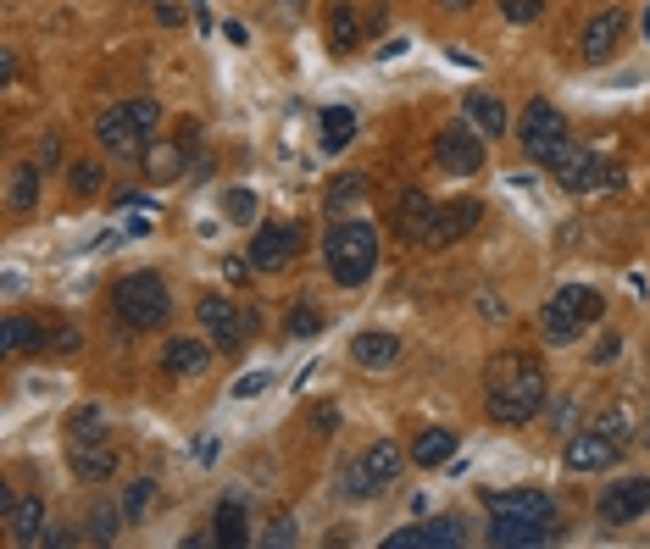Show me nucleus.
Masks as SVG:
<instances>
[{"label": "nucleus", "mask_w": 650, "mask_h": 549, "mask_svg": "<svg viewBox=\"0 0 650 549\" xmlns=\"http://www.w3.org/2000/svg\"><path fill=\"white\" fill-rule=\"evenodd\" d=\"M617 455H623V444L606 439L601 427H578V434H567V444H562V466L567 472H612Z\"/></svg>", "instance_id": "obj_14"}, {"label": "nucleus", "mask_w": 650, "mask_h": 549, "mask_svg": "<svg viewBox=\"0 0 650 549\" xmlns=\"http://www.w3.org/2000/svg\"><path fill=\"white\" fill-rule=\"evenodd\" d=\"M156 23L161 28H184V7L179 0H156Z\"/></svg>", "instance_id": "obj_48"}, {"label": "nucleus", "mask_w": 650, "mask_h": 549, "mask_svg": "<svg viewBox=\"0 0 650 549\" xmlns=\"http://www.w3.org/2000/svg\"><path fill=\"white\" fill-rule=\"evenodd\" d=\"M551 172H556V183H562L567 195H589V190H612V183H623V172H617L606 156H595V150L578 145V139L556 156Z\"/></svg>", "instance_id": "obj_9"}, {"label": "nucleus", "mask_w": 650, "mask_h": 549, "mask_svg": "<svg viewBox=\"0 0 650 549\" xmlns=\"http://www.w3.org/2000/svg\"><path fill=\"white\" fill-rule=\"evenodd\" d=\"M434 200L423 195V190H400V200H395V233L400 239H418L423 244V233H429V222H434Z\"/></svg>", "instance_id": "obj_28"}, {"label": "nucleus", "mask_w": 650, "mask_h": 549, "mask_svg": "<svg viewBox=\"0 0 650 549\" xmlns=\"http://www.w3.org/2000/svg\"><path fill=\"white\" fill-rule=\"evenodd\" d=\"M368 195V178L362 172H339L334 183H328V195H323V211L328 217H345V206H357Z\"/></svg>", "instance_id": "obj_33"}, {"label": "nucleus", "mask_w": 650, "mask_h": 549, "mask_svg": "<svg viewBox=\"0 0 650 549\" xmlns=\"http://www.w3.org/2000/svg\"><path fill=\"white\" fill-rule=\"evenodd\" d=\"M89 544H117V533L129 527V516H123V500H100L95 511H89Z\"/></svg>", "instance_id": "obj_32"}, {"label": "nucleus", "mask_w": 650, "mask_h": 549, "mask_svg": "<svg viewBox=\"0 0 650 549\" xmlns=\"http://www.w3.org/2000/svg\"><path fill=\"white\" fill-rule=\"evenodd\" d=\"M301 244H306V233L294 228V222H262V228L251 233L245 261H251L256 272H289L294 261H301Z\"/></svg>", "instance_id": "obj_10"}, {"label": "nucleus", "mask_w": 650, "mask_h": 549, "mask_svg": "<svg viewBox=\"0 0 650 549\" xmlns=\"http://www.w3.org/2000/svg\"><path fill=\"white\" fill-rule=\"evenodd\" d=\"M362 39H368V17L350 7V0H339V7L328 12V45L339 56H350V50H362Z\"/></svg>", "instance_id": "obj_29"}, {"label": "nucleus", "mask_w": 650, "mask_h": 549, "mask_svg": "<svg viewBox=\"0 0 650 549\" xmlns=\"http://www.w3.org/2000/svg\"><path fill=\"white\" fill-rule=\"evenodd\" d=\"M212 538H217L222 549H245V544H251V511H245L240 495L217 500V511H212Z\"/></svg>", "instance_id": "obj_27"}, {"label": "nucleus", "mask_w": 650, "mask_h": 549, "mask_svg": "<svg viewBox=\"0 0 650 549\" xmlns=\"http://www.w3.org/2000/svg\"><path fill=\"white\" fill-rule=\"evenodd\" d=\"M0 84H17V50H0Z\"/></svg>", "instance_id": "obj_52"}, {"label": "nucleus", "mask_w": 650, "mask_h": 549, "mask_svg": "<svg viewBox=\"0 0 650 549\" xmlns=\"http://www.w3.org/2000/svg\"><path fill=\"white\" fill-rule=\"evenodd\" d=\"M479 217H484V206H479V200L440 206V211H434V222H429V233H423V244H429V251H445V244H456V239H467L472 228H479Z\"/></svg>", "instance_id": "obj_19"}, {"label": "nucleus", "mask_w": 650, "mask_h": 549, "mask_svg": "<svg viewBox=\"0 0 650 549\" xmlns=\"http://www.w3.org/2000/svg\"><path fill=\"white\" fill-rule=\"evenodd\" d=\"M406 455H411V466L440 472V466L456 455V434H450V427H423V434H418V444H411Z\"/></svg>", "instance_id": "obj_30"}, {"label": "nucleus", "mask_w": 650, "mask_h": 549, "mask_svg": "<svg viewBox=\"0 0 650 549\" xmlns=\"http://www.w3.org/2000/svg\"><path fill=\"white\" fill-rule=\"evenodd\" d=\"M540 12H545V0H501L506 23H540Z\"/></svg>", "instance_id": "obj_43"}, {"label": "nucleus", "mask_w": 650, "mask_h": 549, "mask_svg": "<svg viewBox=\"0 0 650 549\" xmlns=\"http://www.w3.org/2000/svg\"><path fill=\"white\" fill-rule=\"evenodd\" d=\"M645 450H650V416H645Z\"/></svg>", "instance_id": "obj_55"}, {"label": "nucleus", "mask_w": 650, "mask_h": 549, "mask_svg": "<svg viewBox=\"0 0 650 549\" xmlns=\"http://www.w3.org/2000/svg\"><path fill=\"white\" fill-rule=\"evenodd\" d=\"M472 7V0H445V12H467Z\"/></svg>", "instance_id": "obj_54"}, {"label": "nucleus", "mask_w": 650, "mask_h": 549, "mask_svg": "<svg viewBox=\"0 0 650 549\" xmlns=\"http://www.w3.org/2000/svg\"><path fill=\"white\" fill-rule=\"evenodd\" d=\"M545 405H551V378L534 355H522V350L490 355V366H484V416L495 427H528Z\"/></svg>", "instance_id": "obj_1"}, {"label": "nucleus", "mask_w": 650, "mask_h": 549, "mask_svg": "<svg viewBox=\"0 0 650 549\" xmlns=\"http://www.w3.org/2000/svg\"><path fill=\"white\" fill-rule=\"evenodd\" d=\"M284 328H289V339H317V333L328 328V317H323V305H317V300H306V294H301Z\"/></svg>", "instance_id": "obj_35"}, {"label": "nucleus", "mask_w": 650, "mask_h": 549, "mask_svg": "<svg viewBox=\"0 0 650 549\" xmlns=\"http://www.w3.org/2000/svg\"><path fill=\"white\" fill-rule=\"evenodd\" d=\"M151 500H156V477H134V483L123 488V516H129V527H140V522H145Z\"/></svg>", "instance_id": "obj_37"}, {"label": "nucleus", "mask_w": 650, "mask_h": 549, "mask_svg": "<svg viewBox=\"0 0 650 549\" xmlns=\"http://www.w3.org/2000/svg\"><path fill=\"white\" fill-rule=\"evenodd\" d=\"M89 538V527H79V522H56L50 533H45V549H73V544H84Z\"/></svg>", "instance_id": "obj_42"}, {"label": "nucleus", "mask_w": 650, "mask_h": 549, "mask_svg": "<svg viewBox=\"0 0 650 549\" xmlns=\"http://www.w3.org/2000/svg\"><path fill=\"white\" fill-rule=\"evenodd\" d=\"M267 389H273V373H251V378L233 383V400H256V394H267Z\"/></svg>", "instance_id": "obj_45"}, {"label": "nucleus", "mask_w": 650, "mask_h": 549, "mask_svg": "<svg viewBox=\"0 0 650 549\" xmlns=\"http://www.w3.org/2000/svg\"><path fill=\"white\" fill-rule=\"evenodd\" d=\"M645 39H650V7H645Z\"/></svg>", "instance_id": "obj_56"}, {"label": "nucleus", "mask_w": 650, "mask_h": 549, "mask_svg": "<svg viewBox=\"0 0 650 549\" xmlns=\"http://www.w3.org/2000/svg\"><path fill=\"white\" fill-rule=\"evenodd\" d=\"M140 172H145V183H179L190 172V150L179 139H151L140 156Z\"/></svg>", "instance_id": "obj_24"}, {"label": "nucleus", "mask_w": 650, "mask_h": 549, "mask_svg": "<svg viewBox=\"0 0 650 549\" xmlns=\"http://www.w3.org/2000/svg\"><path fill=\"white\" fill-rule=\"evenodd\" d=\"M400 339L395 333H384V328H368V333H357L350 339V361L362 366V373H389V366H400Z\"/></svg>", "instance_id": "obj_23"}, {"label": "nucleus", "mask_w": 650, "mask_h": 549, "mask_svg": "<svg viewBox=\"0 0 650 549\" xmlns=\"http://www.w3.org/2000/svg\"><path fill=\"white\" fill-rule=\"evenodd\" d=\"M184 178H190V183H206V178H212V156H201V150H195V156H190V172H184Z\"/></svg>", "instance_id": "obj_51"}, {"label": "nucleus", "mask_w": 650, "mask_h": 549, "mask_svg": "<svg viewBox=\"0 0 650 549\" xmlns=\"http://www.w3.org/2000/svg\"><path fill=\"white\" fill-rule=\"evenodd\" d=\"M517 145H522V156L534 161V167H556V156L573 145L562 106H556V100H545V95L528 100V106L517 111Z\"/></svg>", "instance_id": "obj_6"}, {"label": "nucleus", "mask_w": 650, "mask_h": 549, "mask_svg": "<svg viewBox=\"0 0 650 549\" xmlns=\"http://www.w3.org/2000/svg\"><path fill=\"white\" fill-rule=\"evenodd\" d=\"M195 23H201V34H212V12H206V0H195Z\"/></svg>", "instance_id": "obj_53"}, {"label": "nucleus", "mask_w": 650, "mask_h": 549, "mask_svg": "<svg viewBox=\"0 0 650 549\" xmlns=\"http://www.w3.org/2000/svg\"><path fill=\"white\" fill-rule=\"evenodd\" d=\"M262 544H273V549H289V544H301V527H294V516H289V511L267 516V527H262Z\"/></svg>", "instance_id": "obj_38"}, {"label": "nucleus", "mask_w": 650, "mask_h": 549, "mask_svg": "<svg viewBox=\"0 0 650 549\" xmlns=\"http://www.w3.org/2000/svg\"><path fill=\"white\" fill-rule=\"evenodd\" d=\"M0 527H7V544H17V549H28V544H45V500L39 495H17L12 500V511L0 516Z\"/></svg>", "instance_id": "obj_22"}, {"label": "nucleus", "mask_w": 650, "mask_h": 549, "mask_svg": "<svg viewBox=\"0 0 650 549\" xmlns=\"http://www.w3.org/2000/svg\"><path fill=\"white\" fill-rule=\"evenodd\" d=\"M312 427H317L323 439H334V434H339V411H334V405H323V411L312 416Z\"/></svg>", "instance_id": "obj_50"}, {"label": "nucleus", "mask_w": 650, "mask_h": 549, "mask_svg": "<svg viewBox=\"0 0 650 549\" xmlns=\"http://www.w3.org/2000/svg\"><path fill=\"white\" fill-rule=\"evenodd\" d=\"M623 39H628V12H623V7H606V12H595V17L583 23V34H578V56L589 61V68H606Z\"/></svg>", "instance_id": "obj_13"}, {"label": "nucleus", "mask_w": 650, "mask_h": 549, "mask_svg": "<svg viewBox=\"0 0 650 549\" xmlns=\"http://www.w3.org/2000/svg\"><path fill=\"white\" fill-rule=\"evenodd\" d=\"M222 350L212 339H167L161 344V373L167 378H206Z\"/></svg>", "instance_id": "obj_17"}, {"label": "nucleus", "mask_w": 650, "mask_h": 549, "mask_svg": "<svg viewBox=\"0 0 650 549\" xmlns=\"http://www.w3.org/2000/svg\"><path fill=\"white\" fill-rule=\"evenodd\" d=\"M195 317H201V333H206L222 355H233V350L251 339V328H256V317L245 312V305H233L228 294H201V300H195Z\"/></svg>", "instance_id": "obj_8"}, {"label": "nucleus", "mask_w": 650, "mask_h": 549, "mask_svg": "<svg viewBox=\"0 0 650 549\" xmlns=\"http://www.w3.org/2000/svg\"><path fill=\"white\" fill-rule=\"evenodd\" d=\"M179 145L195 156V145H201V122H195V117H179Z\"/></svg>", "instance_id": "obj_49"}, {"label": "nucleus", "mask_w": 650, "mask_h": 549, "mask_svg": "<svg viewBox=\"0 0 650 549\" xmlns=\"http://www.w3.org/2000/svg\"><path fill=\"white\" fill-rule=\"evenodd\" d=\"M484 511L490 516H528V522H556V500L545 488H495L484 495Z\"/></svg>", "instance_id": "obj_18"}, {"label": "nucleus", "mask_w": 650, "mask_h": 549, "mask_svg": "<svg viewBox=\"0 0 650 549\" xmlns=\"http://www.w3.org/2000/svg\"><path fill=\"white\" fill-rule=\"evenodd\" d=\"M317 129H323V150L339 156L350 139H357V111H350V106H328V111L317 117Z\"/></svg>", "instance_id": "obj_31"}, {"label": "nucleus", "mask_w": 650, "mask_h": 549, "mask_svg": "<svg viewBox=\"0 0 650 549\" xmlns=\"http://www.w3.org/2000/svg\"><path fill=\"white\" fill-rule=\"evenodd\" d=\"M406 461H411V455H406L395 439H373L362 455H350V461L339 466V500L368 505V500L389 495V488L400 483V472H406Z\"/></svg>", "instance_id": "obj_4"}, {"label": "nucleus", "mask_w": 650, "mask_h": 549, "mask_svg": "<svg viewBox=\"0 0 650 549\" xmlns=\"http://www.w3.org/2000/svg\"><path fill=\"white\" fill-rule=\"evenodd\" d=\"M39 350H50V322L23 317V312H12L0 322V355L7 361H23V355H39Z\"/></svg>", "instance_id": "obj_20"}, {"label": "nucleus", "mask_w": 650, "mask_h": 549, "mask_svg": "<svg viewBox=\"0 0 650 549\" xmlns=\"http://www.w3.org/2000/svg\"><path fill=\"white\" fill-rule=\"evenodd\" d=\"M84 350V333L73 328V322H50V355H62V361H73Z\"/></svg>", "instance_id": "obj_41"}, {"label": "nucleus", "mask_w": 650, "mask_h": 549, "mask_svg": "<svg viewBox=\"0 0 650 549\" xmlns=\"http://www.w3.org/2000/svg\"><path fill=\"white\" fill-rule=\"evenodd\" d=\"M117 466H123V455H117L111 439H84V444L68 450V472H73V483H89V488H95V483H111Z\"/></svg>", "instance_id": "obj_16"}, {"label": "nucleus", "mask_w": 650, "mask_h": 549, "mask_svg": "<svg viewBox=\"0 0 650 549\" xmlns=\"http://www.w3.org/2000/svg\"><path fill=\"white\" fill-rule=\"evenodd\" d=\"M556 522H528V516H490V544L495 549H528V544H551Z\"/></svg>", "instance_id": "obj_25"}, {"label": "nucleus", "mask_w": 650, "mask_h": 549, "mask_svg": "<svg viewBox=\"0 0 650 549\" xmlns=\"http://www.w3.org/2000/svg\"><path fill=\"white\" fill-rule=\"evenodd\" d=\"M606 317V294L589 283H562L545 305H540V328L551 344H578L589 328Z\"/></svg>", "instance_id": "obj_5"}, {"label": "nucleus", "mask_w": 650, "mask_h": 549, "mask_svg": "<svg viewBox=\"0 0 650 549\" xmlns=\"http://www.w3.org/2000/svg\"><path fill=\"white\" fill-rule=\"evenodd\" d=\"M106 190V167L100 161H68V195L73 200H95Z\"/></svg>", "instance_id": "obj_34"}, {"label": "nucleus", "mask_w": 650, "mask_h": 549, "mask_svg": "<svg viewBox=\"0 0 650 549\" xmlns=\"http://www.w3.org/2000/svg\"><path fill=\"white\" fill-rule=\"evenodd\" d=\"M34 161H39L45 172H50V167H62V129H50V134H45V145H39Z\"/></svg>", "instance_id": "obj_46"}, {"label": "nucleus", "mask_w": 650, "mask_h": 549, "mask_svg": "<svg viewBox=\"0 0 650 549\" xmlns=\"http://www.w3.org/2000/svg\"><path fill=\"white\" fill-rule=\"evenodd\" d=\"M68 439H73V444H84V439H111V434H106L100 405H79V411H68Z\"/></svg>", "instance_id": "obj_36"}, {"label": "nucleus", "mask_w": 650, "mask_h": 549, "mask_svg": "<svg viewBox=\"0 0 650 549\" xmlns=\"http://www.w3.org/2000/svg\"><path fill=\"white\" fill-rule=\"evenodd\" d=\"M111 317H117V328H129V333H156V328H167V317H172L167 278L151 272V267L117 278V283H111Z\"/></svg>", "instance_id": "obj_3"}, {"label": "nucleus", "mask_w": 650, "mask_h": 549, "mask_svg": "<svg viewBox=\"0 0 650 549\" xmlns=\"http://www.w3.org/2000/svg\"><path fill=\"white\" fill-rule=\"evenodd\" d=\"M617 355H623V333H606L595 350H589V361H595V366H612Z\"/></svg>", "instance_id": "obj_47"}, {"label": "nucleus", "mask_w": 650, "mask_h": 549, "mask_svg": "<svg viewBox=\"0 0 650 549\" xmlns=\"http://www.w3.org/2000/svg\"><path fill=\"white\" fill-rule=\"evenodd\" d=\"M650 511V477H617L601 488V500H595V522L612 533V527H628Z\"/></svg>", "instance_id": "obj_11"}, {"label": "nucleus", "mask_w": 650, "mask_h": 549, "mask_svg": "<svg viewBox=\"0 0 650 549\" xmlns=\"http://www.w3.org/2000/svg\"><path fill=\"white\" fill-rule=\"evenodd\" d=\"M222 211H228V222H256L262 200H256L251 190H228V195H222Z\"/></svg>", "instance_id": "obj_40"}, {"label": "nucleus", "mask_w": 650, "mask_h": 549, "mask_svg": "<svg viewBox=\"0 0 650 549\" xmlns=\"http://www.w3.org/2000/svg\"><path fill=\"white\" fill-rule=\"evenodd\" d=\"M589 427H601V434H606V439H617V444L628 439V416H623V411H601Z\"/></svg>", "instance_id": "obj_44"}, {"label": "nucleus", "mask_w": 650, "mask_h": 549, "mask_svg": "<svg viewBox=\"0 0 650 549\" xmlns=\"http://www.w3.org/2000/svg\"><path fill=\"white\" fill-rule=\"evenodd\" d=\"M323 267L339 289H362L378 272V228L362 217H334L323 233Z\"/></svg>", "instance_id": "obj_2"}, {"label": "nucleus", "mask_w": 650, "mask_h": 549, "mask_svg": "<svg viewBox=\"0 0 650 549\" xmlns=\"http://www.w3.org/2000/svg\"><path fill=\"white\" fill-rule=\"evenodd\" d=\"M467 533L456 516H429V522H411V527H395L384 538V549H456Z\"/></svg>", "instance_id": "obj_15"}, {"label": "nucleus", "mask_w": 650, "mask_h": 549, "mask_svg": "<svg viewBox=\"0 0 650 549\" xmlns=\"http://www.w3.org/2000/svg\"><path fill=\"white\" fill-rule=\"evenodd\" d=\"M95 145H100L111 161H140L151 139L140 134V122L129 117V106H106V111L95 117Z\"/></svg>", "instance_id": "obj_12"}, {"label": "nucleus", "mask_w": 650, "mask_h": 549, "mask_svg": "<svg viewBox=\"0 0 650 549\" xmlns=\"http://www.w3.org/2000/svg\"><path fill=\"white\" fill-rule=\"evenodd\" d=\"M39 195H45V167L39 161H17L7 172V211L12 217H28L39 206Z\"/></svg>", "instance_id": "obj_26"}, {"label": "nucleus", "mask_w": 650, "mask_h": 549, "mask_svg": "<svg viewBox=\"0 0 650 549\" xmlns=\"http://www.w3.org/2000/svg\"><path fill=\"white\" fill-rule=\"evenodd\" d=\"M123 106H129V117L140 122V134L156 139V129H161V106H156L151 95H134V100H123Z\"/></svg>", "instance_id": "obj_39"}, {"label": "nucleus", "mask_w": 650, "mask_h": 549, "mask_svg": "<svg viewBox=\"0 0 650 549\" xmlns=\"http://www.w3.org/2000/svg\"><path fill=\"white\" fill-rule=\"evenodd\" d=\"M484 150H490V139L472 129L467 117L440 122V134H434V167H440V172H450V178H479V172H484Z\"/></svg>", "instance_id": "obj_7"}, {"label": "nucleus", "mask_w": 650, "mask_h": 549, "mask_svg": "<svg viewBox=\"0 0 650 549\" xmlns=\"http://www.w3.org/2000/svg\"><path fill=\"white\" fill-rule=\"evenodd\" d=\"M461 117H467L490 145H495L501 134H511V111H506V100L490 95V89H467V95H461Z\"/></svg>", "instance_id": "obj_21"}]
</instances>
